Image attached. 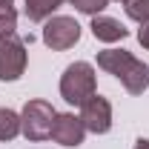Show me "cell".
<instances>
[{"instance_id": "1", "label": "cell", "mask_w": 149, "mask_h": 149, "mask_svg": "<svg viewBox=\"0 0 149 149\" xmlns=\"http://www.w3.org/2000/svg\"><path fill=\"white\" fill-rule=\"evenodd\" d=\"M97 66L115 74L129 95H143L149 89V66L126 49H103L97 52Z\"/></svg>"}, {"instance_id": "2", "label": "cell", "mask_w": 149, "mask_h": 149, "mask_svg": "<svg viewBox=\"0 0 149 149\" xmlns=\"http://www.w3.org/2000/svg\"><path fill=\"white\" fill-rule=\"evenodd\" d=\"M92 95H97V77H95V66L86 60H74L66 66V72L60 74V97L66 103L83 106Z\"/></svg>"}, {"instance_id": "3", "label": "cell", "mask_w": 149, "mask_h": 149, "mask_svg": "<svg viewBox=\"0 0 149 149\" xmlns=\"http://www.w3.org/2000/svg\"><path fill=\"white\" fill-rule=\"evenodd\" d=\"M55 115L57 112L49 100H29L20 112V132L29 141H46V138H52Z\"/></svg>"}, {"instance_id": "4", "label": "cell", "mask_w": 149, "mask_h": 149, "mask_svg": "<svg viewBox=\"0 0 149 149\" xmlns=\"http://www.w3.org/2000/svg\"><path fill=\"white\" fill-rule=\"evenodd\" d=\"M80 40V26L74 17H66V15H55V17L46 20L43 26V43L55 52H66L72 49L74 43Z\"/></svg>"}, {"instance_id": "5", "label": "cell", "mask_w": 149, "mask_h": 149, "mask_svg": "<svg viewBox=\"0 0 149 149\" xmlns=\"http://www.w3.org/2000/svg\"><path fill=\"white\" fill-rule=\"evenodd\" d=\"M26 60H29V52L23 40H17L15 35L0 40V80H17L26 72Z\"/></svg>"}, {"instance_id": "6", "label": "cell", "mask_w": 149, "mask_h": 149, "mask_svg": "<svg viewBox=\"0 0 149 149\" xmlns=\"http://www.w3.org/2000/svg\"><path fill=\"white\" fill-rule=\"evenodd\" d=\"M80 120L86 132H95V135H106L112 129V103L100 95H92L83 106H80Z\"/></svg>"}, {"instance_id": "7", "label": "cell", "mask_w": 149, "mask_h": 149, "mask_svg": "<svg viewBox=\"0 0 149 149\" xmlns=\"http://www.w3.org/2000/svg\"><path fill=\"white\" fill-rule=\"evenodd\" d=\"M52 138H55V143H60V146H80L83 138H86V126H83L80 115H72V112L55 115Z\"/></svg>"}, {"instance_id": "8", "label": "cell", "mask_w": 149, "mask_h": 149, "mask_svg": "<svg viewBox=\"0 0 149 149\" xmlns=\"http://www.w3.org/2000/svg\"><path fill=\"white\" fill-rule=\"evenodd\" d=\"M89 29H92V35L97 37V40H103V43H115V40H123V37L129 35L126 26H123L120 20L106 17V15H95Z\"/></svg>"}, {"instance_id": "9", "label": "cell", "mask_w": 149, "mask_h": 149, "mask_svg": "<svg viewBox=\"0 0 149 149\" xmlns=\"http://www.w3.org/2000/svg\"><path fill=\"white\" fill-rule=\"evenodd\" d=\"M57 6H63V0H26V17L35 23H43L52 17Z\"/></svg>"}, {"instance_id": "10", "label": "cell", "mask_w": 149, "mask_h": 149, "mask_svg": "<svg viewBox=\"0 0 149 149\" xmlns=\"http://www.w3.org/2000/svg\"><path fill=\"white\" fill-rule=\"evenodd\" d=\"M20 135V115L0 106V141H15Z\"/></svg>"}, {"instance_id": "11", "label": "cell", "mask_w": 149, "mask_h": 149, "mask_svg": "<svg viewBox=\"0 0 149 149\" xmlns=\"http://www.w3.org/2000/svg\"><path fill=\"white\" fill-rule=\"evenodd\" d=\"M15 29H17V12L12 6H3L0 9V40L3 37H12Z\"/></svg>"}, {"instance_id": "12", "label": "cell", "mask_w": 149, "mask_h": 149, "mask_svg": "<svg viewBox=\"0 0 149 149\" xmlns=\"http://www.w3.org/2000/svg\"><path fill=\"white\" fill-rule=\"evenodd\" d=\"M123 6H126V15L135 23H146L149 20V0H123Z\"/></svg>"}, {"instance_id": "13", "label": "cell", "mask_w": 149, "mask_h": 149, "mask_svg": "<svg viewBox=\"0 0 149 149\" xmlns=\"http://www.w3.org/2000/svg\"><path fill=\"white\" fill-rule=\"evenodd\" d=\"M69 3H72L77 12L92 15V17H95V15H100V12L106 9V3H109V0H69Z\"/></svg>"}, {"instance_id": "14", "label": "cell", "mask_w": 149, "mask_h": 149, "mask_svg": "<svg viewBox=\"0 0 149 149\" xmlns=\"http://www.w3.org/2000/svg\"><path fill=\"white\" fill-rule=\"evenodd\" d=\"M138 43H141L143 49H149V20H146V23H141V32H138Z\"/></svg>"}, {"instance_id": "15", "label": "cell", "mask_w": 149, "mask_h": 149, "mask_svg": "<svg viewBox=\"0 0 149 149\" xmlns=\"http://www.w3.org/2000/svg\"><path fill=\"white\" fill-rule=\"evenodd\" d=\"M135 149H149V141L146 138H138V141H135Z\"/></svg>"}, {"instance_id": "16", "label": "cell", "mask_w": 149, "mask_h": 149, "mask_svg": "<svg viewBox=\"0 0 149 149\" xmlns=\"http://www.w3.org/2000/svg\"><path fill=\"white\" fill-rule=\"evenodd\" d=\"M3 6H15V0H0V9Z\"/></svg>"}]
</instances>
